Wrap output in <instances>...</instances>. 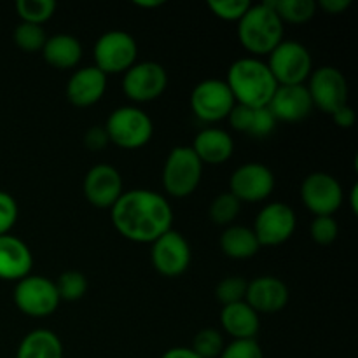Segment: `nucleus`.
<instances>
[{"label": "nucleus", "mask_w": 358, "mask_h": 358, "mask_svg": "<svg viewBox=\"0 0 358 358\" xmlns=\"http://www.w3.org/2000/svg\"><path fill=\"white\" fill-rule=\"evenodd\" d=\"M115 231L133 243L152 245L171 229L173 210L163 194L149 189L122 192L110 208Z\"/></svg>", "instance_id": "f257e3e1"}, {"label": "nucleus", "mask_w": 358, "mask_h": 358, "mask_svg": "<svg viewBox=\"0 0 358 358\" xmlns=\"http://www.w3.org/2000/svg\"><path fill=\"white\" fill-rule=\"evenodd\" d=\"M224 80H226L234 101L250 108L268 107L276 87H278L266 62H261L254 56L236 59L229 66Z\"/></svg>", "instance_id": "f03ea898"}, {"label": "nucleus", "mask_w": 358, "mask_h": 358, "mask_svg": "<svg viewBox=\"0 0 358 358\" xmlns=\"http://www.w3.org/2000/svg\"><path fill=\"white\" fill-rule=\"evenodd\" d=\"M283 21L271 2L252 3L238 21V41L252 56H268L283 41Z\"/></svg>", "instance_id": "7ed1b4c3"}, {"label": "nucleus", "mask_w": 358, "mask_h": 358, "mask_svg": "<svg viewBox=\"0 0 358 358\" xmlns=\"http://www.w3.org/2000/svg\"><path fill=\"white\" fill-rule=\"evenodd\" d=\"M103 128L108 142L124 150L142 149L154 135L152 119L136 105H124L112 110Z\"/></svg>", "instance_id": "20e7f679"}, {"label": "nucleus", "mask_w": 358, "mask_h": 358, "mask_svg": "<svg viewBox=\"0 0 358 358\" xmlns=\"http://www.w3.org/2000/svg\"><path fill=\"white\" fill-rule=\"evenodd\" d=\"M203 163L191 145H178L170 150L163 166V187L173 198H187L199 187Z\"/></svg>", "instance_id": "39448f33"}, {"label": "nucleus", "mask_w": 358, "mask_h": 358, "mask_svg": "<svg viewBox=\"0 0 358 358\" xmlns=\"http://www.w3.org/2000/svg\"><path fill=\"white\" fill-rule=\"evenodd\" d=\"M266 65L278 86L304 84L313 72V58L306 45L285 38L269 52Z\"/></svg>", "instance_id": "423d86ee"}, {"label": "nucleus", "mask_w": 358, "mask_h": 358, "mask_svg": "<svg viewBox=\"0 0 358 358\" xmlns=\"http://www.w3.org/2000/svg\"><path fill=\"white\" fill-rule=\"evenodd\" d=\"M94 66L105 76L124 73L138 58L135 37L124 30H108L98 37L93 49Z\"/></svg>", "instance_id": "0eeeda50"}, {"label": "nucleus", "mask_w": 358, "mask_h": 358, "mask_svg": "<svg viewBox=\"0 0 358 358\" xmlns=\"http://www.w3.org/2000/svg\"><path fill=\"white\" fill-rule=\"evenodd\" d=\"M13 299L17 310L31 318L49 317L62 303L55 282L41 275H28L16 282Z\"/></svg>", "instance_id": "6e6552de"}, {"label": "nucleus", "mask_w": 358, "mask_h": 358, "mask_svg": "<svg viewBox=\"0 0 358 358\" xmlns=\"http://www.w3.org/2000/svg\"><path fill=\"white\" fill-rule=\"evenodd\" d=\"M168 87V72L157 62H136L122 73V93L133 103L157 100Z\"/></svg>", "instance_id": "1a4fd4ad"}, {"label": "nucleus", "mask_w": 358, "mask_h": 358, "mask_svg": "<svg viewBox=\"0 0 358 358\" xmlns=\"http://www.w3.org/2000/svg\"><path fill=\"white\" fill-rule=\"evenodd\" d=\"M192 112L203 122H219L227 119L236 105L224 79H205L196 84L189 98Z\"/></svg>", "instance_id": "9d476101"}, {"label": "nucleus", "mask_w": 358, "mask_h": 358, "mask_svg": "<svg viewBox=\"0 0 358 358\" xmlns=\"http://www.w3.org/2000/svg\"><path fill=\"white\" fill-rule=\"evenodd\" d=\"M308 93L313 107L324 114H332L339 107L348 103V80L345 73L331 65L318 66L308 77Z\"/></svg>", "instance_id": "9b49d317"}, {"label": "nucleus", "mask_w": 358, "mask_h": 358, "mask_svg": "<svg viewBox=\"0 0 358 358\" xmlns=\"http://www.w3.org/2000/svg\"><path fill=\"white\" fill-rule=\"evenodd\" d=\"M296 226L297 217L292 206L275 201L257 213L252 231L261 247H278L292 238Z\"/></svg>", "instance_id": "f8f14e48"}, {"label": "nucleus", "mask_w": 358, "mask_h": 358, "mask_svg": "<svg viewBox=\"0 0 358 358\" xmlns=\"http://www.w3.org/2000/svg\"><path fill=\"white\" fill-rule=\"evenodd\" d=\"M345 192L336 177L325 171L310 173L301 184V201L315 217L332 215L341 208Z\"/></svg>", "instance_id": "ddd939ff"}, {"label": "nucleus", "mask_w": 358, "mask_h": 358, "mask_svg": "<svg viewBox=\"0 0 358 358\" xmlns=\"http://www.w3.org/2000/svg\"><path fill=\"white\" fill-rule=\"evenodd\" d=\"M150 247H152L150 248V261H152L154 269L161 276L177 278V276L184 275L191 266V245L178 231L170 229L163 236L157 238Z\"/></svg>", "instance_id": "4468645a"}, {"label": "nucleus", "mask_w": 358, "mask_h": 358, "mask_svg": "<svg viewBox=\"0 0 358 358\" xmlns=\"http://www.w3.org/2000/svg\"><path fill=\"white\" fill-rule=\"evenodd\" d=\"M275 173L262 163L241 164L229 178V192L240 203L266 201L275 191Z\"/></svg>", "instance_id": "2eb2a0df"}, {"label": "nucleus", "mask_w": 358, "mask_h": 358, "mask_svg": "<svg viewBox=\"0 0 358 358\" xmlns=\"http://www.w3.org/2000/svg\"><path fill=\"white\" fill-rule=\"evenodd\" d=\"M83 191L87 203L94 208L110 210L124 192L122 175L112 164L98 163L87 170L83 182Z\"/></svg>", "instance_id": "dca6fc26"}, {"label": "nucleus", "mask_w": 358, "mask_h": 358, "mask_svg": "<svg viewBox=\"0 0 358 358\" xmlns=\"http://www.w3.org/2000/svg\"><path fill=\"white\" fill-rule=\"evenodd\" d=\"M290 292L285 282L276 276H257L248 282L245 303L257 315H271L285 310Z\"/></svg>", "instance_id": "f3484780"}, {"label": "nucleus", "mask_w": 358, "mask_h": 358, "mask_svg": "<svg viewBox=\"0 0 358 358\" xmlns=\"http://www.w3.org/2000/svg\"><path fill=\"white\" fill-rule=\"evenodd\" d=\"M268 108L275 115L276 122H299L310 117L315 107L308 87L304 84H297L276 87Z\"/></svg>", "instance_id": "a211bd4d"}, {"label": "nucleus", "mask_w": 358, "mask_h": 358, "mask_svg": "<svg viewBox=\"0 0 358 358\" xmlns=\"http://www.w3.org/2000/svg\"><path fill=\"white\" fill-rule=\"evenodd\" d=\"M107 79L96 66H83L70 76L66 83V98L73 107H91L103 98L107 91Z\"/></svg>", "instance_id": "6ab92c4d"}, {"label": "nucleus", "mask_w": 358, "mask_h": 358, "mask_svg": "<svg viewBox=\"0 0 358 358\" xmlns=\"http://www.w3.org/2000/svg\"><path fill=\"white\" fill-rule=\"evenodd\" d=\"M34 255L30 247L14 234L0 236V280L20 282L30 275Z\"/></svg>", "instance_id": "aec40b11"}, {"label": "nucleus", "mask_w": 358, "mask_h": 358, "mask_svg": "<svg viewBox=\"0 0 358 358\" xmlns=\"http://www.w3.org/2000/svg\"><path fill=\"white\" fill-rule=\"evenodd\" d=\"M191 149L205 164H222L231 159L234 152V142L226 129L205 128L194 136Z\"/></svg>", "instance_id": "412c9836"}, {"label": "nucleus", "mask_w": 358, "mask_h": 358, "mask_svg": "<svg viewBox=\"0 0 358 358\" xmlns=\"http://www.w3.org/2000/svg\"><path fill=\"white\" fill-rule=\"evenodd\" d=\"M220 325L224 332L236 339H255L261 329V318L248 306L245 301L222 306L220 311Z\"/></svg>", "instance_id": "4be33fe9"}, {"label": "nucleus", "mask_w": 358, "mask_h": 358, "mask_svg": "<svg viewBox=\"0 0 358 358\" xmlns=\"http://www.w3.org/2000/svg\"><path fill=\"white\" fill-rule=\"evenodd\" d=\"M42 58L56 70H70L79 65L83 58V45L70 34H56L48 37L42 48Z\"/></svg>", "instance_id": "5701e85b"}, {"label": "nucleus", "mask_w": 358, "mask_h": 358, "mask_svg": "<svg viewBox=\"0 0 358 358\" xmlns=\"http://www.w3.org/2000/svg\"><path fill=\"white\" fill-rule=\"evenodd\" d=\"M219 247L226 257L234 259V261H245V259H252L254 255H257L261 245H259L252 227L233 224L222 231L219 238Z\"/></svg>", "instance_id": "b1692460"}, {"label": "nucleus", "mask_w": 358, "mask_h": 358, "mask_svg": "<svg viewBox=\"0 0 358 358\" xmlns=\"http://www.w3.org/2000/svg\"><path fill=\"white\" fill-rule=\"evenodd\" d=\"M16 358H63L62 339L49 329H35L21 339Z\"/></svg>", "instance_id": "393cba45"}, {"label": "nucleus", "mask_w": 358, "mask_h": 358, "mask_svg": "<svg viewBox=\"0 0 358 358\" xmlns=\"http://www.w3.org/2000/svg\"><path fill=\"white\" fill-rule=\"evenodd\" d=\"M283 24L308 23L317 14L315 0H269Z\"/></svg>", "instance_id": "a878e982"}, {"label": "nucleus", "mask_w": 358, "mask_h": 358, "mask_svg": "<svg viewBox=\"0 0 358 358\" xmlns=\"http://www.w3.org/2000/svg\"><path fill=\"white\" fill-rule=\"evenodd\" d=\"M240 212H241L240 199L234 198V196L227 191L213 198L212 205H210V210H208V215H210V220H212L215 226L227 227V226H233V222L238 219Z\"/></svg>", "instance_id": "bb28decb"}, {"label": "nucleus", "mask_w": 358, "mask_h": 358, "mask_svg": "<svg viewBox=\"0 0 358 358\" xmlns=\"http://www.w3.org/2000/svg\"><path fill=\"white\" fill-rule=\"evenodd\" d=\"M14 7H16L17 16L23 23L42 27L45 21L55 16L58 6H56L55 0H17Z\"/></svg>", "instance_id": "cd10ccee"}, {"label": "nucleus", "mask_w": 358, "mask_h": 358, "mask_svg": "<svg viewBox=\"0 0 358 358\" xmlns=\"http://www.w3.org/2000/svg\"><path fill=\"white\" fill-rule=\"evenodd\" d=\"M55 285L59 299L66 301V303H76V301L83 299L87 292V278L76 269L62 273Z\"/></svg>", "instance_id": "c85d7f7f"}, {"label": "nucleus", "mask_w": 358, "mask_h": 358, "mask_svg": "<svg viewBox=\"0 0 358 358\" xmlns=\"http://www.w3.org/2000/svg\"><path fill=\"white\" fill-rule=\"evenodd\" d=\"M13 37H14V44L24 52L42 51L45 41H48V35H45L44 28L38 27V24L23 23V21L14 28Z\"/></svg>", "instance_id": "c756f323"}, {"label": "nucleus", "mask_w": 358, "mask_h": 358, "mask_svg": "<svg viewBox=\"0 0 358 358\" xmlns=\"http://www.w3.org/2000/svg\"><path fill=\"white\" fill-rule=\"evenodd\" d=\"M224 346V338L217 329H203L192 339L191 350L199 358H219Z\"/></svg>", "instance_id": "7c9ffc66"}, {"label": "nucleus", "mask_w": 358, "mask_h": 358, "mask_svg": "<svg viewBox=\"0 0 358 358\" xmlns=\"http://www.w3.org/2000/svg\"><path fill=\"white\" fill-rule=\"evenodd\" d=\"M247 287L248 282L243 276H227L215 287V297L222 306L241 303L247 296Z\"/></svg>", "instance_id": "2f4dec72"}, {"label": "nucleus", "mask_w": 358, "mask_h": 358, "mask_svg": "<svg viewBox=\"0 0 358 358\" xmlns=\"http://www.w3.org/2000/svg\"><path fill=\"white\" fill-rule=\"evenodd\" d=\"M208 9L215 17L222 21H240L248 7L252 6L248 0H208Z\"/></svg>", "instance_id": "473e14b6"}, {"label": "nucleus", "mask_w": 358, "mask_h": 358, "mask_svg": "<svg viewBox=\"0 0 358 358\" xmlns=\"http://www.w3.org/2000/svg\"><path fill=\"white\" fill-rule=\"evenodd\" d=\"M310 236L318 245H332L339 236L338 220L332 215L315 217L310 224Z\"/></svg>", "instance_id": "72a5a7b5"}, {"label": "nucleus", "mask_w": 358, "mask_h": 358, "mask_svg": "<svg viewBox=\"0 0 358 358\" xmlns=\"http://www.w3.org/2000/svg\"><path fill=\"white\" fill-rule=\"evenodd\" d=\"M219 358H264L257 339H236L224 346Z\"/></svg>", "instance_id": "f704fd0d"}, {"label": "nucleus", "mask_w": 358, "mask_h": 358, "mask_svg": "<svg viewBox=\"0 0 358 358\" xmlns=\"http://www.w3.org/2000/svg\"><path fill=\"white\" fill-rule=\"evenodd\" d=\"M17 215H20V208H17L16 199L9 192L0 191V236L10 234Z\"/></svg>", "instance_id": "c9c22d12"}, {"label": "nucleus", "mask_w": 358, "mask_h": 358, "mask_svg": "<svg viewBox=\"0 0 358 358\" xmlns=\"http://www.w3.org/2000/svg\"><path fill=\"white\" fill-rule=\"evenodd\" d=\"M276 119L275 115L271 114L268 107L254 108V119H252V126L248 135L255 136V138H264V136H269L276 128Z\"/></svg>", "instance_id": "e433bc0d"}, {"label": "nucleus", "mask_w": 358, "mask_h": 358, "mask_svg": "<svg viewBox=\"0 0 358 358\" xmlns=\"http://www.w3.org/2000/svg\"><path fill=\"white\" fill-rule=\"evenodd\" d=\"M252 119H254V108L243 107V105H234L233 110L227 115L231 128L236 129L240 133H248L252 126Z\"/></svg>", "instance_id": "4c0bfd02"}, {"label": "nucleus", "mask_w": 358, "mask_h": 358, "mask_svg": "<svg viewBox=\"0 0 358 358\" xmlns=\"http://www.w3.org/2000/svg\"><path fill=\"white\" fill-rule=\"evenodd\" d=\"M108 136L103 126H91L84 135V145L90 150H101L108 145Z\"/></svg>", "instance_id": "58836bf2"}, {"label": "nucleus", "mask_w": 358, "mask_h": 358, "mask_svg": "<svg viewBox=\"0 0 358 358\" xmlns=\"http://www.w3.org/2000/svg\"><path fill=\"white\" fill-rule=\"evenodd\" d=\"M332 119H334L336 126H339V128L343 129H350L355 126V121H357V114L355 110H353L352 105H343V107H339L338 110L332 112Z\"/></svg>", "instance_id": "ea45409f"}, {"label": "nucleus", "mask_w": 358, "mask_h": 358, "mask_svg": "<svg viewBox=\"0 0 358 358\" xmlns=\"http://www.w3.org/2000/svg\"><path fill=\"white\" fill-rule=\"evenodd\" d=\"M352 0H318L317 9H322L327 14H343L350 9Z\"/></svg>", "instance_id": "a19ab883"}, {"label": "nucleus", "mask_w": 358, "mask_h": 358, "mask_svg": "<svg viewBox=\"0 0 358 358\" xmlns=\"http://www.w3.org/2000/svg\"><path fill=\"white\" fill-rule=\"evenodd\" d=\"M161 358H199L187 346H177V348H170L168 352H164Z\"/></svg>", "instance_id": "79ce46f5"}, {"label": "nucleus", "mask_w": 358, "mask_h": 358, "mask_svg": "<svg viewBox=\"0 0 358 358\" xmlns=\"http://www.w3.org/2000/svg\"><path fill=\"white\" fill-rule=\"evenodd\" d=\"M133 6L142 7V9H157V7L164 6L163 0H135Z\"/></svg>", "instance_id": "37998d69"}, {"label": "nucleus", "mask_w": 358, "mask_h": 358, "mask_svg": "<svg viewBox=\"0 0 358 358\" xmlns=\"http://www.w3.org/2000/svg\"><path fill=\"white\" fill-rule=\"evenodd\" d=\"M348 199H350V210H352V212L357 215V212H358V185L357 184L353 185L352 191H350Z\"/></svg>", "instance_id": "c03bdc74"}]
</instances>
